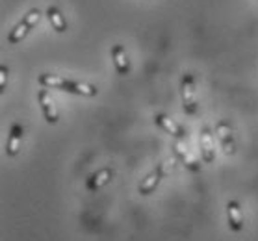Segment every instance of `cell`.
Returning a JSON list of instances; mask_svg holds the SVG:
<instances>
[{"label": "cell", "mask_w": 258, "mask_h": 241, "mask_svg": "<svg viewBox=\"0 0 258 241\" xmlns=\"http://www.w3.org/2000/svg\"><path fill=\"white\" fill-rule=\"evenodd\" d=\"M37 82L39 86L47 89H59V91H65V93L71 95H80V97H97L99 95V89L93 84H86L80 82V80H73V78H65L59 76V74H50V72H41L37 76Z\"/></svg>", "instance_id": "1"}, {"label": "cell", "mask_w": 258, "mask_h": 241, "mask_svg": "<svg viewBox=\"0 0 258 241\" xmlns=\"http://www.w3.org/2000/svg\"><path fill=\"white\" fill-rule=\"evenodd\" d=\"M173 169H175V159L173 158H165L164 162H160L156 167H154L149 175H147L143 180H141V184L138 186V191H140V195H143V197H147V195H151L156 191V188L160 186V182L164 180L167 175H171L173 173Z\"/></svg>", "instance_id": "2"}, {"label": "cell", "mask_w": 258, "mask_h": 241, "mask_svg": "<svg viewBox=\"0 0 258 241\" xmlns=\"http://www.w3.org/2000/svg\"><path fill=\"white\" fill-rule=\"evenodd\" d=\"M197 82L191 72H184L180 78V97H182V110L188 115L199 113V102H197Z\"/></svg>", "instance_id": "3"}, {"label": "cell", "mask_w": 258, "mask_h": 241, "mask_svg": "<svg viewBox=\"0 0 258 241\" xmlns=\"http://www.w3.org/2000/svg\"><path fill=\"white\" fill-rule=\"evenodd\" d=\"M39 21H41V12H39L37 8H32V10L13 26L12 32L8 34V45H17V43L23 41L24 37L28 36L30 32L37 26Z\"/></svg>", "instance_id": "4"}, {"label": "cell", "mask_w": 258, "mask_h": 241, "mask_svg": "<svg viewBox=\"0 0 258 241\" xmlns=\"http://www.w3.org/2000/svg\"><path fill=\"white\" fill-rule=\"evenodd\" d=\"M216 135L219 143H221V148L227 156H232L236 152V139H234V132H232V126L229 124V121H219L216 124Z\"/></svg>", "instance_id": "5"}, {"label": "cell", "mask_w": 258, "mask_h": 241, "mask_svg": "<svg viewBox=\"0 0 258 241\" xmlns=\"http://www.w3.org/2000/svg\"><path fill=\"white\" fill-rule=\"evenodd\" d=\"M173 152H175V156L180 159L188 171H191V173H201L199 159L191 154V150H189L188 145L184 143V139H176V141L173 143Z\"/></svg>", "instance_id": "6"}, {"label": "cell", "mask_w": 258, "mask_h": 241, "mask_svg": "<svg viewBox=\"0 0 258 241\" xmlns=\"http://www.w3.org/2000/svg\"><path fill=\"white\" fill-rule=\"evenodd\" d=\"M37 102H39V106H41V112H43V117L47 121L48 124H56L59 121V112L56 104H54V99L50 97L48 93V89H39V93H37Z\"/></svg>", "instance_id": "7"}, {"label": "cell", "mask_w": 258, "mask_h": 241, "mask_svg": "<svg viewBox=\"0 0 258 241\" xmlns=\"http://www.w3.org/2000/svg\"><path fill=\"white\" fill-rule=\"evenodd\" d=\"M153 119H154V124H156V126H160L164 132L173 135L175 139H186V137H188L186 128H184L182 124L176 123L175 119H171L169 115H165V113H156Z\"/></svg>", "instance_id": "8"}, {"label": "cell", "mask_w": 258, "mask_h": 241, "mask_svg": "<svg viewBox=\"0 0 258 241\" xmlns=\"http://www.w3.org/2000/svg\"><path fill=\"white\" fill-rule=\"evenodd\" d=\"M201 143V156L205 164H212L216 159V145H214V132L210 126H203L199 134Z\"/></svg>", "instance_id": "9"}, {"label": "cell", "mask_w": 258, "mask_h": 241, "mask_svg": "<svg viewBox=\"0 0 258 241\" xmlns=\"http://www.w3.org/2000/svg\"><path fill=\"white\" fill-rule=\"evenodd\" d=\"M113 178V169L112 167H102V169L91 173L88 178H86V189L89 193H97L99 189H102L106 184Z\"/></svg>", "instance_id": "10"}, {"label": "cell", "mask_w": 258, "mask_h": 241, "mask_svg": "<svg viewBox=\"0 0 258 241\" xmlns=\"http://www.w3.org/2000/svg\"><path fill=\"white\" fill-rule=\"evenodd\" d=\"M23 135H24V126L21 123H13L10 126V135H8V141H6V154L10 158H15L21 152Z\"/></svg>", "instance_id": "11"}, {"label": "cell", "mask_w": 258, "mask_h": 241, "mask_svg": "<svg viewBox=\"0 0 258 241\" xmlns=\"http://www.w3.org/2000/svg\"><path fill=\"white\" fill-rule=\"evenodd\" d=\"M112 61H113V67H115L117 74H121V76L130 74V59L123 45L117 43V45L112 47Z\"/></svg>", "instance_id": "12"}, {"label": "cell", "mask_w": 258, "mask_h": 241, "mask_svg": "<svg viewBox=\"0 0 258 241\" xmlns=\"http://www.w3.org/2000/svg\"><path fill=\"white\" fill-rule=\"evenodd\" d=\"M227 221L232 232H241L243 230V212L238 200H229L227 202Z\"/></svg>", "instance_id": "13"}, {"label": "cell", "mask_w": 258, "mask_h": 241, "mask_svg": "<svg viewBox=\"0 0 258 241\" xmlns=\"http://www.w3.org/2000/svg\"><path fill=\"white\" fill-rule=\"evenodd\" d=\"M45 15H47L48 23H50L54 32H58V34L67 32V21H65V15L61 13V10L58 6H48Z\"/></svg>", "instance_id": "14"}, {"label": "cell", "mask_w": 258, "mask_h": 241, "mask_svg": "<svg viewBox=\"0 0 258 241\" xmlns=\"http://www.w3.org/2000/svg\"><path fill=\"white\" fill-rule=\"evenodd\" d=\"M8 74H10V69H8V65H0V91L4 93L6 91V86H8Z\"/></svg>", "instance_id": "15"}]
</instances>
